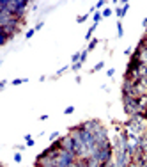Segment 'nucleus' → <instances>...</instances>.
<instances>
[{"label":"nucleus","mask_w":147,"mask_h":167,"mask_svg":"<svg viewBox=\"0 0 147 167\" xmlns=\"http://www.w3.org/2000/svg\"><path fill=\"white\" fill-rule=\"evenodd\" d=\"M103 5H105V2H103V0H99V2L96 4V9H99V7H103Z\"/></svg>","instance_id":"nucleus-18"},{"label":"nucleus","mask_w":147,"mask_h":167,"mask_svg":"<svg viewBox=\"0 0 147 167\" xmlns=\"http://www.w3.org/2000/svg\"><path fill=\"white\" fill-rule=\"evenodd\" d=\"M80 57H82V52H80V53H75V55L71 57V61H73V64H76V62H80Z\"/></svg>","instance_id":"nucleus-7"},{"label":"nucleus","mask_w":147,"mask_h":167,"mask_svg":"<svg viewBox=\"0 0 147 167\" xmlns=\"http://www.w3.org/2000/svg\"><path fill=\"white\" fill-rule=\"evenodd\" d=\"M96 27H98V23H94V25H91V28H89V32L85 34V39H91V37H92V34H94V30H96Z\"/></svg>","instance_id":"nucleus-2"},{"label":"nucleus","mask_w":147,"mask_h":167,"mask_svg":"<svg viewBox=\"0 0 147 167\" xmlns=\"http://www.w3.org/2000/svg\"><path fill=\"white\" fill-rule=\"evenodd\" d=\"M142 25H144V27H147V18H144V21H142Z\"/></svg>","instance_id":"nucleus-22"},{"label":"nucleus","mask_w":147,"mask_h":167,"mask_svg":"<svg viewBox=\"0 0 147 167\" xmlns=\"http://www.w3.org/2000/svg\"><path fill=\"white\" fill-rule=\"evenodd\" d=\"M124 53H126V55H133V52H131V48H126V50H124Z\"/></svg>","instance_id":"nucleus-21"},{"label":"nucleus","mask_w":147,"mask_h":167,"mask_svg":"<svg viewBox=\"0 0 147 167\" xmlns=\"http://www.w3.org/2000/svg\"><path fill=\"white\" fill-rule=\"evenodd\" d=\"M7 41H9V37H7L5 34H2V32H0V44H5Z\"/></svg>","instance_id":"nucleus-8"},{"label":"nucleus","mask_w":147,"mask_h":167,"mask_svg":"<svg viewBox=\"0 0 147 167\" xmlns=\"http://www.w3.org/2000/svg\"><path fill=\"white\" fill-rule=\"evenodd\" d=\"M106 75H108V77H114V75H115V69H108Z\"/></svg>","instance_id":"nucleus-20"},{"label":"nucleus","mask_w":147,"mask_h":167,"mask_svg":"<svg viewBox=\"0 0 147 167\" xmlns=\"http://www.w3.org/2000/svg\"><path fill=\"white\" fill-rule=\"evenodd\" d=\"M96 46H98V39H92V41L89 43V48H87V50H94Z\"/></svg>","instance_id":"nucleus-9"},{"label":"nucleus","mask_w":147,"mask_h":167,"mask_svg":"<svg viewBox=\"0 0 147 167\" xmlns=\"http://www.w3.org/2000/svg\"><path fill=\"white\" fill-rule=\"evenodd\" d=\"M25 142H27V146H34V139L30 135H25Z\"/></svg>","instance_id":"nucleus-10"},{"label":"nucleus","mask_w":147,"mask_h":167,"mask_svg":"<svg viewBox=\"0 0 147 167\" xmlns=\"http://www.w3.org/2000/svg\"><path fill=\"white\" fill-rule=\"evenodd\" d=\"M14 162H18V164L21 162V155L20 153H14Z\"/></svg>","instance_id":"nucleus-17"},{"label":"nucleus","mask_w":147,"mask_h":167,"mask_svg":"<svg viewBox=\"0 0 147 167\" xmlns=\"http://www.w3.org/2000/svg\"><path fill=\"white\" fill-rule=\"evenodd\" d=\"M87 18H89V14H82V16H78V18H76V21H78V23H83Z\"/></svg>","instance_id":"nucleus-11"},{"label":"nucleus","mask_w":147,"mask_h":167,"mask_svg":"<svg viewBox=\"0 0 147 167\" xmlns=\"http://www.w3.org/2000/svg\"><path fill=\"white\" fill-rule=\"evenodd\" d=\"M34 32H35V28H30V30H27V34H25V37H27V39H30V37L34 36Z\"/></svg>","instance_id":"nucleus-15"},{"label":"nucleus","mask_w":147,"mask_h":167,"mask_svg":"<svg viewBox=\"0 0 147 167\" xmlns=\"http://www.w3.org/2000/svg\"><path fill=\"white\" fill-rule=\"evenodd\" d=\"M57 139H59V132H53V133L50 135V141L53 142V141H57Z\"/></svg>","instance_id":"nucleus-16"},{"label":"nucleus","mask_w":147,"mask_h":167,"mask_svg":"<svg viewBox=\"0 0 147 167\" xmlns=\"http://www.w3.org/2000/svg\"><path fill=\"white\" fill-rule=\"evenodd\" d=\"M73 112H75V107H73V105H69V107L64 110V114H66V116H69V114H73Z\"/></svg>","instance_id":"nucleus-13"},{"label":"nucleus","mask_w":147,"mask_h":167,"mask_svg":"<svg viewBox=\"0 0 147 167\" xmlns=\"http://www.w3.org/2000/svg\"><path fill=\"white\" fill-rule=\"evenodd\" d=\"M23 82H28V80H27V78H14L11 84H12V85H20V84H23Z\"/></svg>","instance_id":"nucleus-5"},{"label":"nucleus","mask_w":147,"mask_h":167,"mask_svg":"<svg viewBox=\"0 0 147 167\" xmlns=\"http://www.w3.org/2000/svg\"><path fill=\"white\" fill-rule=\"evenodd\" d=\"M43 25H44V23H43V21H39V23L35 25V30H41V28H43Z\"/></svg>","instance_id":"nucleus-19"},{"label":"nucleus","mask_w":147,"mask_h":167,"mask_svg":"<svg viewBox=\"0 0 147 167\" xmlns=\"http://www.w3.org/2000/svg\"><path fill=\"white\" fill-rule=\"evenodd\" d=\"M117 36H119V37L124 36V28H122V23H121V21H117Z\"/></svg>","instance_id":"nucleus-3"},{"label":"nucleus","mask_w":147,"mask_h":167,"mask_svg":"<svg viewBox=\"0 0 147 167\" xmlns=\"http://www.w3.org/2000/svg\"><path fill=\"white\" fill-rule=\"evenodd\" d=\"M101 14H103V18H108V16H112V9H105Z\"/></svg>","instance_id":"nucleus-14"},{"label":"nucleus","mask_w":147,"mask_h":167,"mask_svg":"<svg viewBox=\"0 0 147 167\" xmlns=\"http://www.w3.org/2000/svg\"><path fill=\"white\" fill-rule=\"evenodd\" d=\"M103 68H105V62H103V61H101V62H98V64H96V66H94V68H92V73H96V71H101V69H103Z\"/></svg>","instance_id":"nucleus-4"},{"label":"nucleus","mask_w":147,"mask_h":167,"mask_svg":"<svg viewBox=\"0 0 147 167\" xmlns=\"http://www.w3.org/2000/svg\"><path fill=\"white\" fill-rule=\"evenodd\" d=\"M128 9H130V4L126 2L122 7H117V9H115V14H117L119 18H124V16H126V12H128Z\"/></svg>","instance_id":"nucleus-1"},{"label":"nucleus","mask_w":147,"mask_h":167,"mask_svg":"<svg viewBox=\"0 0 147 167\" xmlns=\"http://www.w3.org/2000/svg\"><path fill=\"white\" fill-rule=\"evenodd\" d=\"M92 18H94V23H98V21H99V20H101V18H103V14H101V12H99V11H96V12H94V16H92Z\"/></svg>","instance_id":"nucleus-6"},{"label":"nucleus","mask_w":147,"mask_h":167,"mask_svg":"<svg viewBox=\"0 0 147 167\" xmlns=\"http://www.w3.org/2000/svg\"><path fill=\"white\" fill-rule=\"evenodd\" d=\"M71 69H73V71H80V69H82V62H76V64H73V66H71Z\"/></svg>","instance_id":"nucleus-12"}]
</instances>
